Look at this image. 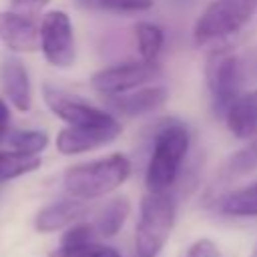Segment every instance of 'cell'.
<instances>
[{
	"label": "cell",
	"instance_id": "obj_1",
	"mask_svg": "<svg viewBox=\"0 0 257 257\" xmlns=\"http://www.w3.org/2000/svg\"><path fill=\"white\" fill-rule=\"evenodd\" d=\"M133 165L124 153H110L106 157L72 165L62 175L64 191L80 201H92L110 195L131 177Z\"/></svg>",
	"mask_w": 257,
	"mask_h": 257
},
{
	"label": "cell",
	"instance_id": "obj_2",
	"mask_svg": "<svg viewBox=\"0 0 257 257\" xmlns=\"http://www.w3.org/2000/svg\"><path fill=\"white\" fill-rule=\"evenodd\" d=\"M191 135L181 122H165L155 133L153 151L145 171V187L149 193H169L175 185L183 161L189 153Z\"/></svg>",
	"mask_w": 257,
	"mask_h": 257
},
{
	"label": "cell",
	"instance_id": "obj_3",
	"mask_svg": "<svg viewBox=\"0 0 257 257\" xmlns=\"http://www.w3.org/2000/svg\"><path fill=\"white\" fill-rule=\"evenodd\" d=\"M177 219V203L171 193H145L135 229L137 257H157L169 241Z\"/></svg>",
	"mask_w": 257,
	"mask_h": 257
},
{
	"label": "cell",
	"instance_id": "obj_4",
	"mask_svg": "<svg viewBox=\"0 0 257 257\" xmlns=\"http://www.w3.org/2000/svg\"><path fill=\"white\" fill-rule=\"evenodd\" d=\"M257 12V0H213L193 26L197 46L229 38L245 28Z\"/></svg>",
	"mask_w": 257,
	"mask_h": 257
},
{
	"label": "cell",
	"instance_id": "obj_5",
	"mask_svg": "<svg viewBox=\"0 0 257 257\" xmlns=\"http://www.w3.org/2000/svg\"><path fill=\"white\" fill-rule=\"evenodd\" d=\"M205 80L215 114L225 116L227 108L241 94V64L233 48H213L205 60Z\"/></svg>",
	"mask_w": 257,
	"mask_h": 257
},
{
	"label": "cell",
	"instance_id": "obj_6",
	"mask_svg": "<svg viewBox=\"0 0 257 257\" xmlns=\"http://www.w3.org/2000/svg\"><path fill=\"white\" fill-rule=\"evenodd\" d=\"M161 76V66L145 60H126L104 66L90 76V86L102 98L131 92Z\"/></svg>",
	"mask_w": 257,
	"mask_h": 257
},
{
	"label": "cell",
	"instance_id": "obj_7",
	"mask_svg": "<svg viewBox=\"0 0 257 257\" xmlns=\"http://www.w3.org/2000/svg\"><path fill=\"white\" fill-rule=\"evenodd\" d=\"M40 52L54 68H70L76 60L74 28L64 10H48L40 18Z\"/></svg>",
	"mask_w": 257,
	"mask_h": 257
},
{
	"label": "cell",
	"instance_id": "obj_8",
	"mask_svg": "<svg viewBox=\"0 0 257 257\" xmlns=\"http://www.w3.org/2000/svg\"><path fill=\"white\" fill-rule=\"evenodd\" d=\"M42 100L48 110L60 118L66 126H94V124H108L114 122L116 116L104 108L90 104L88 100L70 94L50 82L42 84Z\"/></svg>",
	"mask_w": 257,
	"mask_h": 257
},
{
	"label": "cell",
	"instance_id": "obj_9",
	"mask_svg": "<svg viewBox=\"0 0 257 257\" xmlns=\"http://www.w3.org/2000/svg\"><path fill=\"white\" fill-rule=\"evenodd\" d=\"M120 135H122V124L118 122V118L108 124L64 126L56 135V151L64 157H74L106 147L112 141H116Z\"/></svg>",
	"mask_w": 257,
	"mask_h": 257
},
{
	"label": "cell",
	"instance_id": "obj_10",
	"mask_svg": "<svg viewBox=\"0 0 257 257\" xmlns=\"http://www.w3.org/2000/svg\"><path fill=\"white\" fill-rule=\"evenodd\" d=\"M0 42L6 50L16 54H30L40 50V24L32 16L16 10L0 12Z\"/></svg>",
	"mask_w": 257,
	"mask_h": 257
},
{
	"label": "cell",
	"instance_id": "obj_11",
	"mask_svg": "<svg viewBox=\"0 0 257 257\" xmlns=\"http://www.w3.org/2000/svg\"><path fill=\"white\" fill-rule=\"evenodd\" d=\"M169 98V90L163 84H145L141 88H135L124 94L108 96L106 106L122 116H143L149 112H155L165 106Z\"/></svg>",
	"mask_w": 257,
	"mask_h": 257
},
{
	"label": "cell",
	"instance_id": "obj_12",
	"mask_svg": "<svg viewBox=\"0 0 257 257\" xmlns=\"http://www.w3.org/2000/svg\"><path fill=\"white\" fill-rule=\"evenodd\" d=\"M0 88L4 98L18 112H28L32 108V82L20 58L8 56L0 62Z\"/></svg>",
	"mask_w": 257,
	"mask_h": 257
},
{
	"label": "cell",
	"instance_id": "obj_13",
	"mask_svg": "<svg viewBox=\"0 0 257 257\" xmlns=\"http://www.w3.org/2000/svg\"><path fill=\"white\" fill-rule=\"evenodd\" d=\"M88 215V205L86 201L80 199H62L56 203H50L42 207L36 217H34V229L38 233H54V231H64L70 225L82 221Z\"/></svg>",
	"mask_w": 257,
	"mask_h": 257
},
{
	"label": "cell",
	"instance_id": "obj_14",
	"mask_svg": "<svg viewBox=\"0 0 257 257\" xmlns=\"http://www.w3.org/2000/svg\"><path fill=\"white\" fill-rule=\"evenodd\" d=\"M227 131L239 141L257 139V88L239 94L223 116Z\"/></svg>",
	"mask_w": 257,
	"mask_h": 257
},
{
	"label": "cell",
	"instance_id": "obj_15",
	"mask_svg": "<svg viewBox=\"0 0 257 257\" xmlns=\"http://www.w3.org/2000/svg\"><path fill=\"white\" fill-rule=\"evenodd\" d=\"M128 215H131V201L124 195H120V197H112L110 201H106L96 211L90 223L94 225L98 237H114L126 223Z\"/></svg>",
	"mask_w": 257,
	"mask_h": 257
},
{
	"label": "cell",
	"instance_id": "obj_16",
	"mask_svg": "<svg viewBox=\"0 0 257 257\" xmlns=\"http://www.w3.org/2000/svg\"><path fill=\"white\" fill-rule=\"evenodd\" d=\"M135 38H137V50L141 60L159 64V56L165 46V32L159 24L141 20L135 24Z\"/></svg>",
	"mask_w": 257,
	"mask_h": 257
},
{
	"label": "cell",
	"instance_id": "obj_17",
	"mask_svg": "<svg viewBox=\"0 0 257 257\" xmlns=\"http://www.w3.org/2000/svg\"><path fill=\"white\" fill-rule=\"evenodd\" d=\"M219 211L229 217H257V181L227 193L219 201Z\"/></svg>",
	"mask_w": 257,
	"mask_h": 257
},
{
	"label": "cell",
	"instance_id": "obj_18",
	"mask_svg": "<svg viewBox=\"0 0 257 257\" xmlns=\"http://www.w3.org/2000/svg\"><path fill=\"white\" fill-rule=\"evenodd\" d=\"M40 155H24L18 151H0V183L14 181L40 169Z\"/></svg>",
	"mask_w": 257,
	"mask_h": 257
},
{
	"label": "cell",
	"instance_id": "obj_19",
	"mask_svg": "<svg viewBox=\"0 0 257 257\" xmlns=\"http://www.w3.org/2000/svg\"><path fill=\"white\" fill-rule=\"evenodd\" d=\"M257 169V139L249 141L243 149L235 151L223 165V175L227 179H239Z\"/></svg>",
	"mask_w": 257,
	"mask_h": 257
},
{
	"label": "cell",
	"instance_id": "obj_20",
	"mask_svg": "<svg viewBox=\"0 0 257 257\" xmlns=\"http://www.w3.org/2000/svg\"><path fill=\"white\" fill-rule=\"evenodd\" d=\"M78 6L96 12H112V14H137L147 12L155 6V0H76Z\"/></svg>",
	"mask_w": 257,
	"mask_h": 257
},
{
	"label": "cell",
	"instance_id": "obj_21",
	"mask_svg": "<svg viewBox=\"0 0 257 257\" xmlns=\"http://www.w3.org/2000/svg\"><path fill=\"white\" fill-rule=\"evenodd\" d=\"M8 145L12 151H18L24 155H40L48 147V133H44L40 128L14 131L8 137Z\"/></svg>",
	"mask_w": 257,
	"mask_h": 257
},
{
	"label": "cell",
	"instance_id": "obj_22",
	"mask_svg": "<svg viewBox=\"0 0 257 257\" xmlns=\"http://www.w3.org/2000/svg\"><path fill=\"white\" fill-rule=\"evenodd\" d=\"M48 257H122V255L110 245L88 241L78 245H58L48 253Z\"/></svg>",
	"mask_w": 257,
	"mask_h": 257
},
{
	"label": "cell",
	"instance_id": "obj_23",
	"mask_svg": "<svg viewBox=\"0 0 257 257\" xmlns=\"http://www.w3.org/2000/svg\"><path fill=\"white\" fill-rule=\"evenodd\" d=\"M98 233L94 229L92 223L86 221H78L74 225H70L68 229H64L62 237H60V245H78V243H88V241H96Z\"/></svg>",
	"mask_w": 257,
	"mask_h": 257
},
{
	"label": "cell",
	"instance_id": "obj_24",
	"mask_svg": "<svg viewBox=\"0 0 257 257\" xmlns=\"http://www.w3.org/2000/svg\"><path fill=\"white\" fill-rule=\"evenodd\" d=\"M185 257H221V253H219L217 245H215L211 239L203 237V239H197V241L189 247V251H187Z\"/></svg>",
	"mask_w": 257,
	"mask_h": 257
},
{
	"label": "cell",
	"instance_id": "obj_25",
	"mask_svg": "<svg viewBox=\"0 0 257 257\" xmlns=\"http://www.w3.org/2000/svg\"><path fill=\"white\" fill-rule=\"evenodd\" d=\"M48 2L50 0H12V10L26 14V16H32V14L40 12Z\"/></svg>",
	"mask_w": 257,
	"mask_h": 257
},
{
	"label": "cell",
	"instance_id": "obj_26",
	"mask_svg": "<svg viewBox=\"0 0 257 257\" xmlns=\"http://www.w3.org/2000/svg\"><path fill=\"white\" fill-rule=\"evenodd\" d=\"M8 122H10V106H8V100L0 96V137L6 135Z\"/></svg>",
	"mask_w": 257,
	"mask_h": 257
},
{
	"label": "cell",
	"instance_id": "obj_27",
	"mask_svg": "<svg viewBox=\"0 0 257 257\" xmlns=\"http://www.w3.org/2000/svg\"><path fill=\"white\" fill-rule=\"evenodd\" d=\"M251 257H257V245H255V249H253V255Z\"/></svg>",
	"mask_w": 257,
	"mask_h": 257
}]
</instances>
